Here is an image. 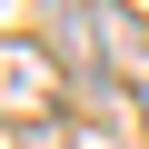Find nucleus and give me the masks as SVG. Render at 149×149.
Here are the masks:
<instances>
[{
  "label": "nucleus",
  "mask_w": 149,
  "mask_h": 149,
  "mask_svg": "<svg viewBox=\"0 0 149 149\" xmlns=\"http://www.w3.org/2000/svg\"><path fill=\"white\" fill-rule=\"evenodd\" d=\"M50 90H60V70H50L30 40H0V119H40Z\"/></svg>",
  "instance_id": "obj_1"
}]
</instances>
